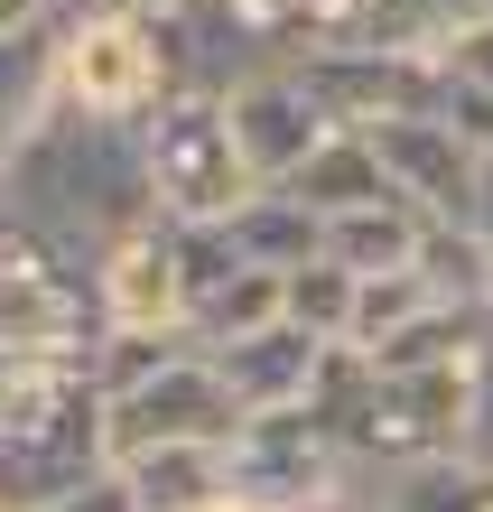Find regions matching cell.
<instances>
[{"label":"cell","mask_w":493,"mask_h":512,"mask_svg":"<svg viewBox=\"0 0 493 512\" xmlns=\"http://www.w3.org/2000/svg\"><path fill=\"white\" fill-rule=\"evenodd\" d=\"M224 112H233V149H242V168H252V187H289V177L317 159V140L335 131V112L317 103V84L298 66L242 75L224 94Z\"/></svg>","instance_id":"8"},{"label":"cell","mask_w":493,"mask_h":512,"mask_svg":"<svg viewBox=\"0 0 493 512\" xmlns=\"http://www.w3.org/2000/svg\"><path fill=\"white\" fill-rule=\"evenodd\" d=\"M10 215H28L56 252L94 261L103 243H121L131 224H159V177H149V131L112 122V112H75L56 103L47 131L10 149L0 168Z\"/></svg>","instance_id":"1"},{"label":"cell","mask_w":493,"mask_h":512,"mask_svg":"<svg viewBox=\"0 0 493 512\" xmlns=\"http://www.w3.org/2000/svg\"><path fill=\"white\" fill-rule=\"evenodd\" d=\"M307 512H382V503H373V494L354 485V494H326V503H307Z\"/></svg>","instance_id":"23"},{"label":"cell","mask_w":493,"mask_h":512,"mask_svg":"<svg viewBox=\"0 0 493 512\" xmlns=\"http://www.w3.org/2000/svg\"><path fill=\"white\" fill-rule=\"evenodd\" d=\"M214 354V373L233 382V401H242V419L252 410H298L307 391H317V373H326V354L335 345H317L307 326H261V336H242V345H205Z\"/></svg>","instance_id":"11"},{"label":"cell","mask_w":493,"mask_h":512,"mask_svg":"<svg viewBox=\"0 0 493 512\" xmlns=\"http://www.w3.org/2000/svg\"><path fill=\"white\" fill-rule=\"evenodd\" d=\"M419 243H428V215L419 205H354V215H326V252L345 270H419Z\"/></svg>","instance_id":"14"},{"label":"cell","mask_w":493,"mask_h":512,"mask_svg":"<svg viewBox=\"0 0 493 512\" xmlns=\"http://www.w3.org/2000/svg\"><path fill=\"white\" fill-rule=\"evenodd\" d=\"M428 308H438V289H428V270H363V289H354V354H382L400 326H419Z\"/></svg>","instance_id":"18"},{"label":"cell","mask_w":493,"mask_h":512,"mask_svg":"<svg viewBox=\"0 0 493 512\" xmlns=\"http://www.w3.org/2000/svg\"><path fill=\"white\" fill-rule=\"evenodd\" d=\"M56 103H66V19L38 10V19L0 28V168H10V149L47 131Z\"/></svg>","instance_id":"10"},{"label":"cell","mask_w":493,"mask_h":512,"mask_svg":"<svg viewBox=\"0 0 493 512\" xmlns=\"http://www.w3.org/2000/svg\"><path fill=\"white\" fill-rule=\"evenodd\" d=\"M242 429V401L233 382L214 373V354H177L168 373H149L131 391H112L103 401V466L140 457V447H187V438H233Z\"/></svg>","instance_id":"5"},{"label":"cell","mask_w":493,"mask_h":512,"mask_svg":"<svg viewBox=\"0 0 493 512\" xmlns=\"http://www.w3.org/2000/svg\"><path fill=\"white\" fill-rule=\"evenodd\" d=\"M233 243H242V261H261V270H298V261L326 252V224L307 215L289 187H261V196L233 215Z\"/></svg>","instance_id":"17"},{"label":"cell","mask_w":493,"mask_h":512,"mask_svg":"<svg viewBox=\"0 0 493 512\" xmlns=\"http://www.w3.org/2000/svg\"><path fill=\"white\" fill-rule=\"evenodd\" d=\"M354 289H363V270H345L335 252L298 261L289 270V326H307L317 345H345L354 336Z\"/></svg>","instance_id":"19"},{"label":"cell","mask_w":493,"mask_h":512,"mask_svg":"<svg viewBox=\"0 0 493 512\" xmlns=\"http://www.w3.org/2000/svg\"><path fill=\"white\" fill-rule=\"evenodd\" d=\"M466 233H475V243L493 252V149L475 159V205H466Z\"/></svg>","instance_id":"22"},{"label":"cell","mask_w":493,"mask_h":512,"mask_svg":"<svg viewBox=\"0 0 493 512\" xmlns=\"http://www.w3.org/2000/svg\"><path fill=\"white\" fill-rule=\"evenodd\" d=\"M94 326H159V336H177V326H196V289H187V243H177V224H131L121 243L94 252Z\"/></svg>","instance_id":"7"},{"label":"cell","mask_w":493,"mask_h":512,"mask_svg":"<svg viewBox=\"0 0 493 512\" xmlns=\"http://www.w3.org/2000/svg\"><path fill=\"white\" fill-rule=\"evenodd\" d=\"M0 512H38V503H10V494H0Z\"/></svg>","instance_id":"27"},{"label":"cell","mask_w":493,"mask_h":512,"mask_svg":"<svg viewBox=\"0 0 493 512\" xmlns=\"http://www.w3.org/2000/svg\"><path fill=\"white\" fill-rule=\"evenodd\" d=\"M298 75L317 84V103H326L345 131L410 122V112H447V56H410V47H354V38H326V47L307 56Z\"/></svg>","instance_id":"6"},{"label":"cell","mask_w":493,"mask_h":512,"mask_svg":"<svg viewBox=\"0 0 493 512\" xmlns=\"http://www.w3.org/2000/svg\"><path fill=\"white\" fill-rule=\"evenodd\" d=\"M38 10H56V0H0V28H19V19H38Z\"/></svg>","instance_id":"24"},{"label":"cell","mask_w":493,"mask_h":512,"mask_svg":"<svg viewBox=\"0 0 493 512\" xmlns=\"http://www.w3.org/2000/svg\"><path fill=\"white\" fill-rule=\"evenodd\" d=\"M363 485V466H354V447L326 429V410H252L233 429V494L242 503H261V512H307V503H326V494H354Z\"/></svg>","instance_id":"3"},{"label":"cell","mask_w":493,"mask_h":512,"mask_svg":"<svg viewBox=\"0 0 493 512\" xmlns=\"http://www.w3.org/2000/svg\"><path fill=\"white\" fill-rule=\"evenodd\" d=\"M196 512H261V503H242V494H214V503H196Z\"/></svg>","instance_id":"26"},{"label":"cell","mask_w":493,"mask_h":512,"mask_svg":"<svg viewBox=\"0 0 493 512\" xmlns=\"http://www.w3.org/2000/svg\"><path fill=\"white\" fill-rule=\"evenodd\" d=\"M447 75H466V84H484V94H493V10L456 28V47H447Z\"/></svg>","instance_id":"21"},{"label":"cell","mask_w":493,"mask_h":512,"mask_svg":"<svg viewBox=\"0 0 493 512\" xmlns=\"http://www.w3.org/2000/svg\"><path fill=\"white\" fill-rule=\"evenodd\" d=\"M131 485L140 512H196L214 494H233V438H187V447H140L112 466Z\"/></svg>","instance_id":"12"},{"label":"cell","mask_w":493,"mask_h":512,"mask_svg":"<svg viewBox=\"0 0 493 512\" xmlns=\"http://www.w3.org/2000/svg\"><path fill=\"white\" fill-rule=\"evenodd\" d=\"M280 317H289V270L242 261L233 280H214L196 298V345H242V336H261V326H280Z\"/></svg>","instance_id":"16"},{"label":"cell","mask_w":493,"mask_h":512,"mask_svg":"<svg viewBox=\"0 0 493 512\" xmlns=\"http://www.w3.org/2000/svg\"><path fill=\"white\" fill-rule=\"evenodd\" d=\"M56 10H75V0H56Z\"/></svg>","instance_id":"28"},{"label":"cell","mask_w":493,"mask_h":512,"mask_svg":"<svg viewBox=\"0 0 493 512\" xmlns=\"http://www.w3.org/2000/svg\"><path fill=\"white\" fill-rule=\"evenodd\" d=\"M56 19H66V103L75 112L149 122V112L177 94L149 10H56Z\"/></svg>","instance_id":"4"},{"label":"cell","mask_w":493,"mask_h":512,"mask_svg":"<svg viewBox=\"0 0 493 512\" xmlns=\"http://www.w3.org/2000/svg\"><path fill=\"white\" fill-rule=\"evenodd\" d=\"M75 10H168V0H75Z\"/></svg>","instance_id":"25"},{"label":"cell","mask_w":493,"mask_h":512,"mask_svg":"<svg viewBox=\"0 0 493 512\" xmlns=\"http://www.w3.org/2000/svg\"><path fill=\"white\" fill-rule=\"evenodd\" d=\"M38 512H140V503H131V485H121V475L103 466V475H84V485H66V494H47Z\"/></svg>","instance_id":"20"},{"label":"cell","mask_w":493,"mask_h":512,"mask_svg":"<svg viewBox=\"0 0 493 512\" xmlns=\"http://www.w3.org/2000/svg\"><path fill=\"white\" fill-rule=\"evenodd\" d=\"M289 196H298L317 224H326V215H354V205H382V196H391V177H382L373 131H345V122H335V131L317 140V159L289 177Z\"/></svg>","instance_id":"13"},{"label":"cell","mask_w":493,"mask_h":512,"mask_svg":"<svg viewBox=\"0 0 493 512\" xmlns=\"http://www.w3.org/2000/svg\"><path fill=\"white\" fill-rule=\"evenodd\" d=\"M466 19H484V0H354L345 38H354V47H410V56H447Z\"/></svg>","instance_id":"15"},{"label":"cell","mask_w":493,"mask_h":512,"mask_svg":"<svg viewBox=\"0 0 493 512\" xmlns=\"http://www.w3.org/2000/svg\"><path fill=\"white\" fill-rule=\"evenodd\" d=\"M373 149H382V177L400 205H419L428 224H466L475 205V159L484 149L447 122V112H410V122H373Z\"/></svg>","instance_id":"9"},{"label":"cell","mask_w":493,"mask_h":512,"mask_svg":"<svg viewBox=\"0 0 493 512\" xmlns=\"http://www.w3.org/2000/svg\"><path fill=\"white\" fill-rule=\"evenodd\" d=\"M140 131H149V177H159V215L168 224H233L261 196L242 149H233L224 94H168Z\"/></svg>","instance_id":"2"}]
</instances>
